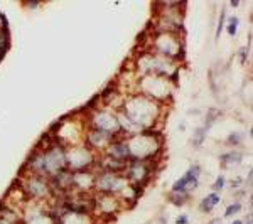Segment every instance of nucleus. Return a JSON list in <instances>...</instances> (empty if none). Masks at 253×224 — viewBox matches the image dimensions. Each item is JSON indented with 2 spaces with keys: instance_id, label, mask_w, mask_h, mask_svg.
Wrapping results in <instances>:
<instances>
[{
  "instance_id": "obj_7",
  "label": "nucleus",
  "mask_w": 253,
  "mask_h": 224,
  "mask_svg": "<svg viewBox=\"0 0 253 224\" xmlns=\"http://www.w3.org/2000/svg\"><path fill=\"white\" fill-rule=\"evenodd\" d=\"M240 140H242V135H240V133H231V137H230V144H238Z\"/></svg>"
},
{
  "instance_id": "obj_8",
  "label": "nucleus",
  "mask_w": 253,
  "mask_h": 224,
  "mask_svg": "<svg viewBox=\"0 0 253 224\" xmlns=\"http://www.w3.org/2000/svg\"><path fill=\"white\" fill-rule=\"evenodd\" d=\"M175 224H189V218H187L186 214L179 216V219H177V221H175Z\"/></svg>"
},
{
  "instance_id": "obj_9",
  "label": "nucleus",
  "mask_w": 253,
  "mask_h": 224,
  "mask_svg": "<svg viewBox=\"0 0 253 224\" xmlns=\"http://www.w3.org/2000/svg\"><path fill=\"white\" fill-rule=\"evenodd\" d=\"M233 224H243V223H242V221H235Z\"/></svg>"
},
{
  "instance_id": "obj_6",
  "label": "nucleus",
  "mask_w": 253,
  "mask_h": 224,
  "mask_svg": "<svg viewBox=\"0 0 253 224\" xmlns=\"http://www.w3.org/2000/svg\"><path fill=\"white\" fill-rule=\"evenodd\" d=\"M223 187H224V177H223V176H219L218 179H216V182H214L213 189H214V190H221Z\"/></svg>"
},
{
  "instance_id": "obj_3",
  "label": "nucleus",
  "mask_w": 253,
  "mask_h": 224,
  "mask_svg": "<svg viewBox=\"0 0 253 224\" xmlns=\"http://www.w3.org/2000/svg\"><path fill=\"white\" fill-rule=\"evenodd\" d=\"M240 209H242V204H240V202H235V204H231V206L226 207V211H224V216H226V218H230V216L240 213Z\"/></svg>"
},
{
  "instance_id": "obj_5",
  "label": "nucleus",
  "mask_w": 253,
  "mask_h": 224,
  "mask_svg": "<svg viewBox=\"0 0 253 224\" xmlns=\"http://www.w3.org/2000/svg\"><path fill=\"white\" fill-rule=\"evenodd\" d=\"M236 31H238V19L231 17L230 22H228V32H230V36H235Z\"/></svg>"
},
{
  "instance_id": "obj_4",
  "label": "nucleus",
  "mask_w": 253,
  "mask_h": 224,
  "mask_svg": "<svg viewBox=\"0 0 253 224\" xmlns=\"http://www.w3.org/2000/svg\"><path fill=\"white\" fill-rule=\"evenodd\" d=\"M187 199V194H179V192H172L170 194V201H174V204H184V201Z\"/></svg>"
},
{
  "instance_id": "obj_2",
  "label": "nucleus",
  "mask_w": 253,
  "mask_h": 224,
  "mask_svg": "<svg viewBox=\"0 0 253 224\" xmlns=\"http://www.w3.org/2000/svg\"><path fill=\"white\" fill-rule=\"evenodd\" d=\"M218 202H219V195L213 192V194H210L208 197L203 199V204H201V209L203 211H206V213H210L211 209H214L216 206H218Z\"/></svg>"
},
{
  "instance_id": "obj_1",
  "label": "nucleus",
  "mask_w": 253,
  "mask_h": 224,
  "mask_svg": "<svg viewBox=\"0 0 253 224\" xmlns=\"http://www.w3.org/2000/svg\"><path fill=\"white\" fill-rule=\"evenodd\" d=\"M198 177H199V165L191 167L189 170L184 174V177H181L172 187V192H179V194H187L189 190L196 189L198 186Z\"/></svg>"
}]
</instances>
